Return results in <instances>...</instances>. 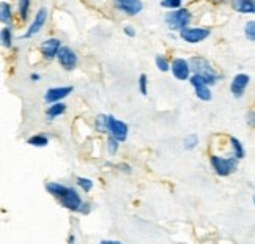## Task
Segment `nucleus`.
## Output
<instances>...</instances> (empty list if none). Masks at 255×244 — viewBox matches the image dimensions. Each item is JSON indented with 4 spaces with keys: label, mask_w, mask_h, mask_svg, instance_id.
Segmentation results:
<instances>
[{
    "label": "nucleus",
    "mask_w": 255,
    "mask_h": 244,
    "mask_svg": "<svg viewBox=\"0 0 255 244\" xmlns=\"http://www.w3.org/2000/svg\"><path fill=\"white\" fill-rule=\"evenodd\" d=\"M165 22L172 30H183L191 22V13L188 9H176V11L165 16Z\"/></svg>",
    "instance_id": "7ed1b4c3"
},
{
    "label": "nucleus",
    "mask_w": 255,
    "mask_h": 244,
    "mask_svg": "<svg viewBox=\"0 0 255 244\" xmlns=\"http://www.w3.org/2000/svg\"><path fill=\"white\" fill-rule=\"evenodd\" d=\"M17 2H19V14H21L22 21H25L28 8H30V0H17Z\"/></svg>",
    "instance_id": "5701e85b"
},
{
    "label": "nucleus",
    "mask_w": 255,
    "mask_h": 244,
    "mask_svg": "<svg viewBox=\"0 0 255 244\" xmlns=\"http://www.w3.org/2000/svg\"><path fill=\"white\" fill-rule=\"evenodd\" d=\"M60 51V40H55V38H51L41 44V54L47 58H52L58 54Z\"/></svg>",
    "instance_id": "2eb2a0df"
},
{
    "label": "nucleus",
    "mask_w": 255,
    "mask_h": 244,
    "mask_svg": "<svg viewBox=\"0 0 255 244\" xmlns=\"http://www.w3.org/2000/svg\"><path fill=\"white\" fill-rule=\"evenodd\" d=\"M46 189L49 191V194L55 195V197H63L70 188H66V186H63V184H58V183H47Z\"/></svg>",
    "instance_id": "dca6fc26"
},
{
    "label": "nucleus",
    "mask_w": 255,
    "mask_h": 244,
    "mask_svg": "<svg viewBox=\"0 0 255 244\" xmlns=\"http://www.w3.org/2000/svg\"><path fill=\"white\" fill-rule=\"evenodd\" d=\"M249 81H251V77L248 74H237V76L233 77L230 90H232L235 98H241L244 95V90H246Z\"/></svg>",
    "instance_id": "9d476101"
},
{
    "label": "nucleus",
    "mask_w": 255,
    "mask_h": 244,
    "mask_svg": "<svg viewBox=\"0 0 255 244\" xmlns=\"http://www.w3.org/2000/svg\"><path fill=\"white\" fill-rule=\"evenodd\" d=\"M0 16H2V22H8L11 19V9H9V5L6 2L0 3Z\"/></svg>",
    "instance_id": "412c9836"
},
{
    "label": "nucleus",
    "mask_w": 255,
    "mask_h": 244,
    "mask_svg": "<svg viewBox=\"0 0 255 244\" xmlns=\"http://www.w3.org/2000/svg\"><path fill=\"white\" fill-rule=\"evenodd\" d=\"M197 143H199V139H197V135H195V134L188 135V137H184V140H183V145H184L186 150L195 148V146H197Z\"/></svg>",
    "instance_id": "4be33fe9"
},
{
    "label": "nucleus",
    "mask_w": 255,
    "mask_h": 244,
    "mask_svg": "<svg viewBox=\"0 0 255 244\" xmlns=\"http://www.w3.org/2000/svg\"><path fill=\"white\" fill-rule=\"evenodd\" d=\"M161 6L164 8H170V9H176L181 6V0H162Z\"/></svg>",
    "instance_id": "cd10ccee"
},
{
    "label": "nucleus",
    "mask_w": 255,
    "mask_h": 244,
    "mask_svg": "<svg viewBox=\"0 0 255 244\" xmlns=\"http://www.w3.org/2000/svg\"><path fill=\"white\" fill-rule=\"evenodd\" d=\"M114 5L125 11L126 14L134 16L142 11V2L140 0H114Z\"/></svg>",
    "instance_id": "6e6552de"
},
{
    "label": "nucleus",
    "mask_w": 255,
    "mask_h": 244,
    "mask_svg": "<svg viewBox=\"0 0 255 244\" xmlns=\"http://www.w3.org/2000/svg\"><path fill=\"white\" fill-rule=\"evenodd\" d=\"M246 122H248V124L251 126V128H255V111L248 112V115H246Z\"/></svg>",
    "instance_id": "7c9ffc66"
},
{
    "label": "nucleus",
    "mask_w": 255,
    "mask_h": 244,
    "mask_svg": "<svg viewBox=\"0 0 255 244\" xmlns=\"http://www.w3.org/2000/svg\"><path fill=\"white\" fill-rule=\"evenodd\" d=\"M230 143H232V148H233V156H235V158L241 159L244 156V148H243L241 142L238 139H235V137H230Z\"/></svg>",
    "instance_id": "a211bd4d"
},
{
    "label": "nucleus",
    "mask_w": 255,
    "mask_h": 244,
    "mask_svg": "<svg viewBox=\"0 0 255 244\" xmlns=\"http://www.w3.org/2000/svg\"><path fill=\"white\" fill-rule=\"evenodd\" d=\"M117 150H119V140L115 137H111L107 140V151H109V154H115Z\"/></svg>",
    "instance_id": "c85d7f7f"
},
{
    "label": "nucleus",
    "mask_w": 255,
    "mask_h": 244,
    "mask_svg": "<svg viewBox=\"0 0 255 244\" xmlns=\"http://www.w3.org/2000/svg\"><path fill=\"white\" fill-rule=\"evenodd\" d=\"M254 205H255V195H254Z\"/></svg>",
    "instance_id": "f704fd0d"
},
{
    "label": "nucleus",
    "mask_w": 255,
    "mask_h": 244,
    "mask_svg": "<svg viewBox=\"0 0 255 244\" xmlns=\"http://www.w3.org/2000/svg\"><path fill=\"white\" fill-rule=\"evenodd\" d=\"M57 58H58V63H60L65 70L71 71L76 68L77 65V55L74 54V51L71 47H60V51L57 54Z\"/></svg>",
    "instance_id": "0eeeda50"
},
{
    "label": "nucleus",
    "mask_w": 255,
    "mask_h": 244,
    "mask_svg": "<svg viewBox=\"0 0 255 244\" xmlns=\"http://www.w3.org/2000/svg\"><path fill=\"white\" fill-rule=\"evenodd\" d=\"M65 109H66V107H65L63 103H54V104L47 109V117L52 120V119H55V117L62 115V114L65 112Z\"/></svg>",
    "instance_id": "f3484780"
},
{
    "label": "nucleus",
    "mask_w": 255,
    "mask_h": 244,
    "mask_svg": "<svg viewBox=\"0 0 255 244\" xmlns=\"http://www.w3.org/2000/svg\"><path fill=\"white\" fill-rule=\"evenodd\" d=\"M139 87H140V93L146 96V76L145 74H140L139 77Z\"/></svg>",
    "instance_id": "c756f323"
},
{
    "label": "nucleus",
    "mask_w": 255,
    "mask_h": 244,
    "mask_svg": "<svg viewBox=\"0 0 255 244\" xmlns=\"http://www.w3.org/2000/svg\"><path fill=\"white\" fill-rule=\"evenodd\" d=\"M235 11L243 14H255V0H232Z\"/></svg>",
    "instance_id": "4468645a"
},
{
    "label": "nucleus",
    "mask_w": 255,
    "mask_h": 244,
    "mask_svg": "<svg viewBox=\"0 0 255 244\" xmlns=\"http://www.w3.org/2000/svg\"><path fill=\"white\" fill-rule=\"evenodd\" d=\"M107 124H109V132L112 137H115L119 142H125L128 137V126L126 123L117 120L115 117L107 115Z\"/></svg>",
    "instance_id": "39448f33"
},
{
    "label": "nucleus",
    "mask_w": 255,
    "mask_h": 244,
    "mask_svg": "<svg viewBox=\"0 0 255 244\" xmlns=\"http://www.w3.org/2000/svg\"><path fill=\"white\" fill-rule=\"evenodd\" d=\"M211 2H213V3H218V5H219V3H225V2H229V0H211Z\"/></svg>",
    "instance_id": "473e14b6"
},
{
    "label": "nucleus",
    "mask_w": 255,
    "mask_h": 244,
    "mask_svg": "<svg viewBox=\"0 0 255 244\" xmlns=\"http://www.w3.org/2000/svg\"><path fill=\"white\" fill-rule=\"evenodd\" d=\"M125 33H126L128 36H134V35H135V30H134L132 27H126V28H125Z\"/></svg>",
    "instance_id": "2f4dec72"
},
{
    "label": "nucleus",
    "mask_w": 255,
    "mask_h": 244,
    "mask_svg": "<svg viewBox=\"0 0 255 244\" xmlns=\"http://www.w3.org/2000/svg\"><path fill=\"white\" fill-rule=\"evenodd\" d=\"M188 62H189L191 70H192L195 74H199V76L205 77L208 84H216V82L219 81L221 74H219V73H216V70L210 65L208 60H205V58H202V57H192L191 60H188Z\"/></svg>",
    "instance_id": "f257e3e1"
},
{
    "label": "nucleus",
    "mask_w": 255,
    "mask_h": 244,
    "mask_svg": "<svg viewBox=\"0 0 255 244\" xmlns=\"http://www.w3.org/2000/svg\"><path fill=\"white\" fill-rule=\"evenodd\" d=\"M47 137H44V135H33V137L28 139V143L33 145V146H46L47 145Z\"/></svg>",
    "instance_id": "b1692460"
},
{
    "label": "nucleus",
    "mask_w": 255,
    "mask_h": 244,
    "mask_svg": "<svg viewBox=\"0 0 255 244\" xmlns=\"http://www.w3.org/2000/svg\"><path fill=\"white\" fill-rule=\"evenodd\" d=\"M30 79H32V81H38V79H40V74H32V76H30Z\"/></svg>",
    "instance_id": "72a5a7b5"
},
{
    "label": "nucleus",
    "mask_w": 255,
    "mask_h": 244,
    "mask_svg": "<svg viewBox=\"0 0 255 244\" xmlns=\"http://www.w3.org/2000/svg\"><path fill=\"white\" fill-rule=\"evenodd\" d=\"M77 184H79V186H81L85 192L92 191V188H93V181H92V180H88V178H82V177L77 178Z\"/></svg>",
    "instance_id": "a878e982"
},
{
    "label": "nucleus",
    "mask_w": 255,
    "mask_h": 244,
    "mask_svg": "<svg viewBox=\"0 0 255 244\" xmlns=\"http://www.w3.org/2000/svg\"><path fill=\"white\" fill-rule=\"evenodd\" d=\"M73 92V87H55V89H49L44 95L46 103H58L63 98H66Z\"/></svg>",
    "instance_id": "ddd939ff"
},
{
    "label": "nucleus",
    "mask_w": 255,
    "mask_h": 244,
    "mask_svg": "<svg viewBox=\"0 0 255 244\" xmlns=\"http://www.w3.org/2000/svg\"><path fill=\"white\" fill-rule=\"evenodd\" d=\"M180 36L186 43L195 44V43L203 41L205 38H208L210 30L208 28H189V27H186V28H183V30H180Z\"/></svg>",
    "instance_id": "20e7f679"
},
{
    "label": "nucleus",
    "mask_w": 255,
    "mask_h": 244,
    "mask_svg": "<svg viewBox=\"0 0 255 244\" xmlns=\"http://www.w3.org/2000/svg\"><path fill=\"white\" fill-rule=\"evenodd\" d=\"M211 165L216 173L221 177H227L238 169V158H221V156H211Z\"/></svg>",
    "instance_id": "f03ea898"
},
{
    "label": "nucleus",
    "mask_w": 255,
    "mask_h": 244,
    "mask_svg": "<svg viewBox=\"0 0 255 244\" xmlns=\"http://www.w3.org/2000/svg\"><path fill=\"white\" fill-rule=\"evenodd\" d=\"M46 17H47V9L46 8L38 9V13H36L35 19H33L32 25L28 27V30H27V33L24 36L25 38H32L33 35H36L38 32H40L41 28H43V25H44V22H46Z\"/></svg>",
    "instance_id": "9b49d317"
},
{
    "label": "nucleus",
    "mask_w": 255,
    "mask_h": 244,
    "mask_svg": "<svg viewBox=\"0 0 255 244\" xmlns=\"http://www.w3.org/2000/svg\"><path fill=\"white\" fill-rule=\"evenodd\" d=\"M2 43H3L5 47L11 46V30H9L8 27L2 28Z\"/></svg>",
    "instance_id": "393cba45"
},
{
    "label": "nucleus",
    "mask_w": 255,
    "mask_h": 244,
    "mask_svg": "<svg viewBox=\"0 0 255 244\" xmlns=\"http://www.w3.org/2000/svg\"><path fill=\"white\" fill-rule=\"evenodd\" d=\"M96 129L100 132H109V124H107V115H100L95 122Z\"/></svg>",
    "instance_id": "6ab92c4d"
},
{
    "label": "nucleus",
    "mask_w": 255,
    "mask_h": 244,
    "mask_svg": "<svg viewBox=\"0 0 255 244\" xmlns=\"http://www.w3.org/2000/svg\"><path fill=\"white\" fill-rule=\"evenodd\" d=\"M191 84L194 85L197 98H200L202 101H210L211 100V92L208 89V82H207L205 77H202L199 74H194L191 77Z\"/></svg>",
    "instance_id": "423d86ee"
},
{
    "label": "nucleus",
    "mask_w": 255,
    "mask_h": 244,
    "mask_svg": "<svg viewBox=\"0 0 255 244\" xmlns=\"http://www.w3.org/2000/svg\"><path fill=\"white\" fill-rule=\"evenodd\" d=\"M189 71H191V66H189V62L183 60V58H175L172 62V73L176 79L180 81H186L189 76Z\"/></svg>",
    "instance_id": "f8f14e48"
},
{
    "label": "nucleus",
    "mask_w": 255,
    "mask_h": 244,
    "mask_svg": "<svg viewBox=\"0 0 255 244\" xmlns=\"http://www.w3.org/2000/svg\"><path fill=\"white\" fill-rule=\"evenodd\" d=\"M156 66H158L162 73L169 71V62L165 60V58H164L162 55H158V57H156Z\"/></svg>",
    "instance_id": "bb28decb"
},
{
    "label": "nucleus",
    "mask_w": 255,
    "mask_h": 244,
    "mask_svg": "<svg viewBox=\"0 0 255 244\" xmlns=\"http://www.w3.org/2000/svg\"><path fill=\"white\" fill-rule=\"evenodd\" d=\"M60 202L65 208L68 210H73V211H77V210H81L82 207V200L79 197V194H77L74 189H68V192L63 195V197H60Z\"/></svg>",
    "instance_id": "1a4fd4ad"
},
{
    "label": "nucleus",
    "mask_w": 255,
    "mask_h": 244,
    "mask_svg": "<svg viewBox=\"0 0 255 244\" xmlns=\"http://www.w3.org/2000/svg\"><path fill=\"white\" fill-rule=\"evenodd\" d=\"M244 35L249 41H255V21H249L244 25Z\"/></svg>",
    "instance_id": "aec40b11"
}]
</instances>
